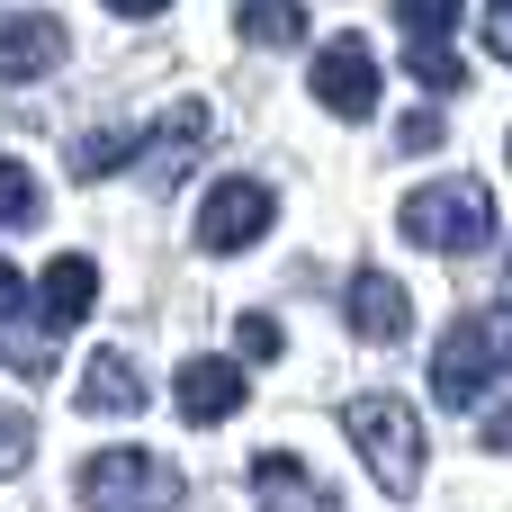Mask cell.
<instances>
[{
  "label": "cell",
  "mask_w": 512,
  "mask_h": 512,
  "mask_svg": "<svg viewBox=\"0 0 512 512\" xmlns=\"http://www.w3.org/2000/svg\"><path fill=\"white\" fill-rule=\"evenodd\" d=\"M252 504H261V512H342V495H333L306 459L261 450V459H252Z\"/></svg>",
  "instance_id": "cell-8"
},
{
  "label": "cell",
  "mask_w": 512,
  "mask_h": 512,
  "mask_svg": "<svg viewBox=\"0 0 512 512\" xmlns=\"http://www.w3.org/2000/svg\"><path fill=\"white\" fill-rule=\"evenodd\" d=\"M63 18H45V9H27V18H0V81H45L54 63H63Z\"/></svg>",
  "instance_id": "cell-12"
},
{
  "label": "cell",
  "mask_w": 512,
  "mask_h": 512,
  "mask_svg": "<svg viewBox=\"0 0 512 512\" xmlns=\"http://www.w3.org/2000/svg\"><path fill=\"white\" fill-rule=\"evenodd\" d=\"M207 135H216V117H207L198 99L162 108V126L135 144V180H144V189H171V180L189 171V153H207Z\"/></svg>",
  "instance_id": "cell-6"
},
{
  "label": "cell",
  "mask_w": 512,
  "mask_h": 512,
  "mask_svg": "<svg viewBox=\"0 0 512 512\" xmlns=\"http://www.w3.org/2000/svg\"><path fill=\"white\" fill-rule=\"evenodd\" d=\"M81 504L90 512H189V486L153 450H99V459H81Z\"/></svg>",
  "instance_id": "cell-4"
},
{
  "label": "cell",
  "mask_w": 512,
  "mask_h": 512,
  "mask_svg": "<svg viewBox=\"0 0 512 512\" xmlns=\"http://www.w3.org/2000/svg\"><path fill=\"white\" fill-rule=\"evenodd\" d=\"M342 306H351V333L378 342V351L405 342V324H414V297H405V279H387V270H351V297H342Z\"/></svg>",
  "instance_id": "cell-10"
},
{
  "label": "cell",
  "mask_w": 512,
  "mask_h": 512,
  "mask_svg": "<svg viewBox=\"0 0 512 512\" xmlns=\"http://www.w3.org/2000/svg\"><path fill=\"white\" fill-rule=\"evenodd\" d=\"M234 342H243V360H279V351H288V333H279L270 315H243V324H234Z\"/></svg>",
  "instance_id": "cell-20"
},
{
  "label": "cell",
  "mask_w": 512,
  "mask_h": 512,
  "mask_svg": "<svg viewBox=\"0 0 512 512\" xmlns=\"http://www.w3.org/2000/svg\"><path fill=\"white\" fill-rule=\"evenodd\" d=\"M27 450H36L27 405H0V477H18V468H27Z\"/></svg>",
  "instance_id": "cell-19"
},
{
  "label": "cell",
  "mask_w": 512,
  "mask_h": 512,
  "mask_svg": "<svg viewBox=\"0 0 512 512\" xmlns=\"http://www.w3.org/2000/svg\"><path fill=\"white\" fill-rule=\"evenodd\" d=\"M9 315H18V270L0 261V324H9Z\"/></svg>",
  "instance_id": "cell-24"
},
{
  "label": "cell",
  "mask_w": 512,
  "mask_h": 512,
  "mask_svg": "<svg viewBox=\"0 0 512 512\" xmlns=\"http://www.w3.org/2000/svg\"><path fill=\"white\" fill-rule=\"evenodd\" d=\"M396 225L423 252H486L495 243V198H486V180H432L396 207Z\"/></svg>",
  "instance_id": "cell-3"
},
{
  "label": "cell",
  "mask_w": 512,
  "mask_h": 512,
  "mask_svg": "<svg viewBox=\"0 0 512 512\" xmlns=\"http://www.w3.org/2000/svg\"><path fill=\"white\" fill-rule=\"evenodd\" d=\"M342 432H351V450L369 459V477L387 486V495H414L423 486V414L405 405V396H387V387H369V396H351L342 405Z\"/></svg>",
  "instance_id": "cell-2"
},
{
  "label": "cell",
  "mask_w": 512,
  "mask_h": 512,
  "mask_svg": "<svg viewBox=\"0 0 512 512\" xmlns=\"http://www.w3.org/2000/svg\"><path fill=\"white\" fill-rule=\"evenodd\" d=\"M90 306H99V270H90V252L45 261V279H36V324H45V342H54V333H72Z\"/></svg>",
  "instance_id": "cell-9"
},
{
  "label": "cell",
  "mask_w": 512,
  "mask_h": 512,
  "mask_svg": "<svg viewBox=\"0 0 512 512\" xmlns=\"http://www.w3.org/2000/svg\"><path fill=\"white\" fill-rule=\"evenodd\" d=\"M234 27L252 45H306V0H234Z\"/></svg>",
  "instance_id": "cell-14"
},
{
  "label": "cell",
  "mask_w": 512,
  "mask_h": 512,
  "mask_svg": "<svg viewBox=\"0 0 512 512\" xmlns=\"http://www.w3.org/2000/svg\"><path fill=\"white\" fill-rule=\"evenodd\" d=\"M108 9H117V18H162L171 0H108Z\"/></svg>",
  "instance_id": "cell-25"
},
{
  "label": "cell",
  "mask_w": 512,
  "mask_h": 512,
  "mask_svg": "<svg viewBox=\"0 0 512 512\" xmlns=\"http://www.w3.org/2000/svg\"><path fill=\"white\" fill-rule=\"evenodd\" d=\"M171 396H180V423L216 432V423H225V414L243 405V369H234V360H180Z\"/></svg>",
  "instance_id": "cell-11"
},
{
  "label": "cell",
  "mask_w": 512,
  "mask_h": 512,
  "mask_svg": "<svg viewBox=\"0 0 512 512\" xmlns=\"http://www.w3.org/2000/svg\"><path fill=\"white\" fill-rule=\"evenodd\" d=\"M270 216H279V198L261 180H216L207 207H198V252H243V243L270 234Z\"/></svg>",
  "instance_id": "cell-5"
},
{
  "label": "cell",
  "mask_w": 512,
  "mask_h": 512,
  "mask_svg": "<svg viewBox=\"0 0 512 512\" xmlns=\"http://www.w3.org/2000/svg\"><path fill=\"white\" fill-rule=\"evenodd\" d=\"M486 45L512 63V0H486Z\"/></svg>",
  "instance_id": "cell-21"
},
{
  "label": "cell",
  "mask_w": 512,
  "mask_h": 512,
  "mask_svg": "<svg viewBox=\"0 0 512 512\" xmlns=\"http://www.w3.org/2000/svg\"><path fill=\"white\" fill-rule=\"evenodd\" d=\"M135 144H144V135H126V126L81 135V144H72V171H81V180H108V171H126V162H135Z\"/></svg>",
  "instance_id": "cell-16"
},
{
  "label": "cell",
  "mask_w": 512,
  "mask_h": 512,
  "mask_svg": "<svg viewBox=\"0 0 512 512\" xmlns=\"http://www.w3.org/2000/svg\"><path fill=\"white\" fill-rule=\"evenodd\" d=\"M405 63H414L423 90H459V81H468V63H459L450 45H405Z\"/></svg>",
  "instance_id": "cell-18"
},
{
  "label": "cell",
  "mask_w": 512,
  "mask_h": 512,
  "mask_svg": "<svg viewBox=\"0 0 512 512\" xmlns=\"http://www.w3.org/2000/svg\"><path fill=\"white\" fill-rule=\"evenodd\" d=\"M441 135H450V126H441V117H405V153H432V144H441Z\"/></svg>",
  "instance_id": "cell-22"
},
{
  "label": "cell",
  "mask_w": 512,
  "mask_h": 512,
  "mask_svg": "<svg viewBox=\"0 0 512 512\" xmlns=\"http://www.w3.org/2000/svg\"><path fill=\"white\" fill-rule=\"evenodd\" d=\"M512 378V306H477V315H459L450 333H441V351H432V396L441 405H459V414H477V396Z\"/></svg>",
  "instance_id": "cell-1"
},
{
  "label": "cell",
  "mask_w": 512,
  "mask_h": 512,
  "mask_svg": "<svg viewBox=\"0 0 512 512\" xmlns=\"http://www.w3.org/2000/svg\"><path fill=\"white\" fill-rule=\"evenodd\" d=\"M504 162H512V144H504Z\"/></svg>",
  "instance_id": "cell-26"
},
{
  "label": "cell",
  "mask_w": 512,
  "mask_h": 512,
  "mask_svg": "<svg viewBox=\"0 0 512 512\" xmlns=\"http://www.w3.org/2000/svg\"><path fill=\"white\" fill-rule=\"evenodd\" d=\"M36 216H45V198H36V171L0 153V234H27Z\"/></svg>",
  "instance_id": "cell-15"
},
{
  "label": "cell",
  "mask_w": 512,
  "mask_h": 512,
  "mask_svg": "<svg viewBox=\"0 0 512 512\" xmlns=\"http://www.w3.org/2000/svg\"><path fill=\"white\" fill-rule=\"evenodd\" d=\"M81 414H108V423L144 414V369H135L126 351H90V369H81Z\"/></svg>",
  "instance_id": "cell-13"
},
{
  "label": "cell",
  "mask_w": 512,
  "mask_h": 512,
  "mask_svg": "<svg viewBox=\"0 0 512 512\" xmlns=\"http://www.w3.org/2000/svg\"><path fill=\"white\" fill-rule=\"evenodd\" d=\"M459 9H468V0H396V18H405V45H450Z\"/></svg>",
  "instance_id": "cell-17"
},
{
  "label": "cell",
  "mask_w": 512,
  "mask_h": 512,
  "mask_svg": "<svg viewBox=\"0 0 512 512\" xmlns=\"http://www.w3.org/2000/svg\"><path fill=\"white\" fill-rule=\"evenodd\" d=\"M306 81H315V99H324L333 117H369V108H378V54H369L360 36H333Z\"/></svg>",
  "instance_id": "cell-7"
},
{
  "label": "cell",
  "mask_w": 512,
  "mask_h": 512,
  "mask_svg": "<svg viewBox=\"0 0 512 512\" xmlns=\"http://www.w3.org/2000/svg\"><path fill=\"white\" fill-rule=\"evenodd\" d=\"M477 441H486V450H512V405H504V414H486V423H477Z\"/></svg>",
  "instance_id": "cell-23"
}]
</instances>
